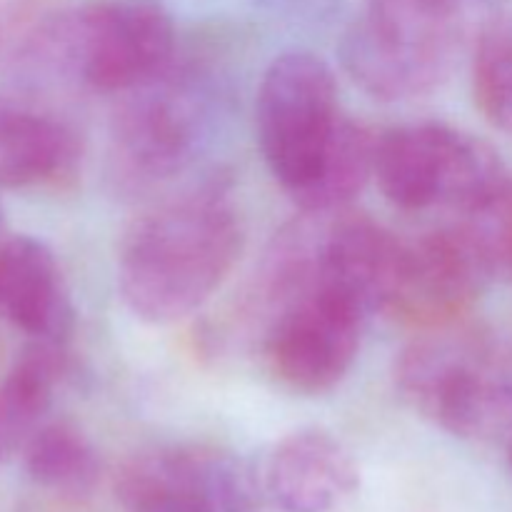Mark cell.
<instances>
[{"instance_id": "cell-1", "label": "cell", "mask_w": 512, "mask_h": 512, "mask_svg": "<svg viewBox=\"0 0 512 512\" xmlns=\"http://www.w3.org/2000/svg\"><path fill=\"white\" fill-rule=\"evenodd\" d=\"M243 243V223L223 188L178 195L143 215L125 238L120 298L145 323H178L220 290Z\"/></svg>"}, {"instance_id": "cell-2", "label": "cell", "mask_w": 512, "mask_h": 512, "mask_svg": "<svg viewBox=\"0 0 512 512\" xmlns=\"http://www.w3.org/2000/svg\"><path fill=\"white\" fill-rule=\"evenodd\" d=\"M175 50L173 15L160 0H83L30 25L20 65L40 83L125 95L163 73Z\"/></svg>"}, {"instance_id": "cell-3", "label": "cell", "mask_w": 512, "mask_h": 512, "mask_svg": "<svg viewBox=\"0 0 512 512\" xmlns=\"http://www.w3.org/2000/svg\"><path fill=\"white\" fill-rule=\"evenodd\" d=\"M400 398L463 440L512 438V353L463 323L423 330L395 363Z\"/></svg>"}, {"instance_id": "cell-4", "label": "cell", "mask_w": 512, "mask_h": 512, "mask_svg": "<svg viewBox=\"0 0 512 512\" xmlns=\"http://www.w3.org/2000/svg\"><path fill=\"white\" fill-rule=\"evenodd\" d=\"M468 0H368L340 43L350 78L380 100L433 93L453 70Z\"/></svg>"}, {"instance_id": "cell-5", "label": "cell", "mask_w": 512, "mask_h": 512, "mask_svg": "<svg viewBox=\"0 0 512 512\" xmlns=\"http://www.w3.org/2000/svg\"><path fill=\"white\" fill-rule=\"evenodd\" d=\"M373 178L398 210H443L453 218L483 210L510 180L493 145L445 123L400 125L378 135Z\"/></svg>"}, {"instance_id": "cell-6", "label": "cell", "mask_w": 512, "mask_h": 512, "mask_svg": "<svg viewBox=\"0 0 512 512\" xmlns=\"http://www.w3.org/2000/svg\"><path fill=\"white\" fill-rule=\"evenodd\" d=\"M268 325L263 353L270 373L295 393L333 390L353 368L368 318L350 295L298 275L263 285Z\"/></svg>"}, {"instance_id": "cell-7", "label": "cell", "mask_w": 512, "mask_h": 512, "mask_svg": "<svg viewBox=\"0 0 512 512\" xmlns=\"http://www.w3.org/2000/svg\"><path fill=\"white\" fill-rule=\"evenodd\" d=\"M345 115L333 68L308 50L278 55L263 73L255 100L260 153L290 195L318 178Z\"/></svg>"}, {"instance_id": "cell-8", "label": "cell", "mask_w": 512, "mask_h": 512, "mask_svg": "<svg viewBox=\"0 0 512 512\" xmlns=\"http://www.w3.org/2000/svg\"><path fill=\"white\" fill-rule=\"evenodd\" d=\"M213 120V88L203 70L173 63L128 90L113 118V160L133 185H155L188 168Z\"/></svg>"}, {"instance_id": "cell-9", "label": "cell", "mask_w": 512, "mask_h": 512, "mask_svg": "<svg viewBox=\"0 0 512 512\" xmlns=\"http://www.w3.org/2000/svg\"><path fill=\"white\" fill-rule=\"evenodd\" d=\"M493 278L463 220L400 238L393 283L383 313L418 330L463 323L480 290Z\"/></svg>"}, {"instance_id": "cell-10", "label": "cell", "mask_w": 512, "mask_h": 512, "mask_svg": "<svg viewBox=\"0 0 512 512\" xmlns=\"http://www.w3.org/2000/svg\"><path fill=\"white\" fill-rule=\"evenodd\" d=\"M115 493L128 512H260L243 465L205 445H168L133 455Z\"/></svg>"}, {"instance_id": "cell-11", "label": "cell", "mask_w": 512, "mask_h": 512, "mask_svg": "<svg viewBox=\"0 0 512 512\" xmlns=\"http://www.w3.org/2000/svg\"><path fill=\"white\" fill-rule=\"evenodd\" d=\"M80 138L30 88L0 93V190L50 188L75 178Z\"/></svg>"}, {"instance_id": "cell-12", "label": "cell", "mask_w": 512, "mask_h": 512, "mask_svg": "<svg viewBox=\"0 0 512 512\" xmlns=\"http://www.w3.org/2000/svg\"><path fill=\"white\" fill-rule=\"evenodd\" d=\"M350 450L318 428L295 430L270 450L263 490L283 512H333L358 490Z\"/></svg>"}, {"instance_id": "cell-13", "label": "cell", "mask_w": 512, "mask_h": 512, "mask_svg": "<svg viewBox=\"0 0 512 512\" xmlns=\"http://www.w3.org/2000/svg\"><path fill=\"white\" fill-rule=\"evenodd\" d=\"M0 320L30 340L68 343L75 310L53 250L33 235H0Z\"/></svg>"}, {"instance_id": "cell-14", "label": "cell", "mask_w": 512, "mask_h": 512, "mask_svg": "<svg viewBox=\"0 0 512 512\" xmlns=\"http://www.w3.org/2000/svg\"><path fill=\"white\" fill-rule=\"evenodd\" d=\"M68 370V343L28 340L0 375V445H23L40 425Z\"/></svg>"}, {"instance_id": "cell-15", "label": "cell", "mask_w": 512, "mask_h": 512, "mask_svg": "<svg viewBox=\"0 0 512 512\" xmlns=\"http://www.w3.org/2000/svg\"><path fill=\"white\" fill-rule=\"evenodd\" d=\"M23 465L35 485L63 498H88L100 480L98 450L65 420L43 423L25 440Z\"/></svg>"}, {"instance_id": "cell-16", "label": "cell", "mask_w": 512, "mask_h": 512, "mask_svg": "<svg viewBox=\"0 0 512 512\" xmlns=\"http://www.w3.org/2000/svg\"><path fill=\"white\" fill-rule=\"evenodd\" d=\"M375 140L363 123L343 118L333 150L325 158L318 178L295 195V203L303 213H338L348 210L350 203L363 193L365 183L373 178Z\"/></svg>"}, {"instance_id": "cell-17", "label": "cell", "mask_w": 512, "mask_h": 512, "mask_svg": "<svg viewBox=\"0 0 512 512\" xmlns=\"http://www.w3.org/2000/svg\"><path fill=\"white\" fill-rule=\"evenodd\" d=\"M475 103L485 120L512 135V10L480 25L473 53Z\"/></svg>"}, {"instance_id": "cell-18", "label": "cell", "mask_w": 512, "mask_h": 512, "mask_svg": "<svg viewBox=\"0 0 512 512\" xmlns=\"http://www.w3.org/2000/svg\"><path fill=\"white\" fill-rule=\"evenodd\" d=\"M463 220L493 275H512V180L478 213Z\"/></svg>"}, {"instance_id": "cell-19", "label": "cell", "mask_w": 512, "mask_h": 512, "mask_svg": "<svg viewBox=\"0 0 512 512\" xmlns=\"http://www.w3.org/2000/svg\"><path fill=\"white\" fill-rule=\"evenodd\" d=\"M498 3H503V0H468V5L470 8H490V5H498Z\"/></svg>"}, {"instance_id": "cell-20", "label": "cell", "mask_w": 512, "mask_h": 512, "mask_svg": "<svg viewBox=\"0 0 512 512\" xmlns=\"http://www.w3.org/2000/svg\"><path fill=\"white\" fill-rule=\"evenodd\" d=\"M3 365H5V348H3V340H0V375L5 373Z\"/></svg>"}, {"instance_id": "cell-21", "label": "cell", "mask_w": 512, "mask_h": 512, "mask_svg": "<svg viewBox=\"0 0 512 512\" xmlns=\"http://www.w3.org/2000/svg\"><path fill=\"white\" fill-rule=\"evenodd\" d=\"M508 458H510V468H512V438H510V453H508Z\"/></svg>"}, {"instance_id": "cell-22", "label": "cell", "mask_w": 512, "mask_h": 512, "mask_svg": "<svg viewBox=\"0 0 512 512\" xmlns=\"http://www.w3.org/2000/svg\"><path fill=\"white\" fill-rule=\"evenodd\" d=\"M0 453H3V445H0Z\"/></svg>"}]
</instances>
